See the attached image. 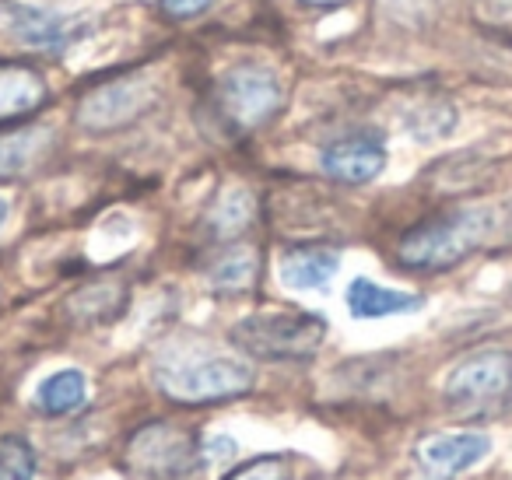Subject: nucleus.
Returning a JSON list of instances; mask_svg holds the SVG:
<instances>
[{
  "label": "nucleus",
  "mask_w": 512,
  "mask_h": 480,
  "mask_svg": "<svg viewBox=\"0 0 512 480\" xmlns=\"http://www.w3.org/2000/svg\"><path fill=\"white\" fill-rule=\"evenodd\" d=\"M495 235V211L491 207H460L453 214H439L432 221L414 225L397 242V263L407 270H453L477 249H484Z\"/></svg>",
  "instance_id": "nucleus-1"
},
{
  "label": "nucleus",
  "mask_w": 512,
  "mask_h": 480,
  "mask_svg": "<svg viewBox=\"0 0 512 480\" xmlns=\"http://www.w3.org/2000/svg\"><path fill=\"white\" fill-rule=\"evenodd\" d=\"M446 407L463 421H491L512 414V351L488 347L449 368Z\"/></svg>",
  "instance_id": "nucleus-2"
},
{
  "label": "nucleus",
  "mask_w": 512,
  "mask_h": 480,
  "mask_svg": "<svg viewBox=\"0 0 512 480\" xmlns=\"http://www.w3.org/2000/svg\"><path fill=\"white\" fill-rule=\"evenodd\" d=\"M155 382L172 403H218L249 393L253 368L228 354H176L155 368Z\"/></svg>",
  "instance_id": "nucleus-3"
},
{
  "label": "nucleus",
  "mask_w": 512,
  "mask_h": 480,
  "mask_svg": "<svg viewBox=\"0 0 512 480\" xmlns=\"http://www.w3.org/2000/svg\"><path fill=\"white\" fill-rule=\"evenodd\" d=\"M323 337L327 319L316 312H256L232 330V344L260 361H306Z\"/></svg>",
  "instance_id": "nucleus-4"
},
{
  "label": "nucleus",
  "mask_w": 512,
  "mask_h": 480,
  "mask_svg": "<svg viewBox=\"0 0 512 480\" xmlns=\"http://www.w3.org/2000/svg\"><path fill=\"white\" fill-rule=\"evenodd\" d=\"M123 459L144 480H186L200 466L204 449L190 431L169 421H151L130 435Z\"/></svg>",
  "instance_id": "nucleus-5"
},
{
  "label": "nucleus",
  "mask_w": 512,
  "mask_h": 480,
  "mask_svg": "<svg viewBox=\"0 0 512 480\" xmlns=\"http://www.w3.org/2000/svg\"><path fill=\"white\" fill-rule=\"evenodd\" d=\"M218 106L239 134H253L281 113V85L267 67L239 64L221 78Z\"/></svg>",
  "instance_id": "nucleus-6"
},
{
  "label": "nucleus",
  "mask_w": 512,
  "mask_h": 480,
  "mask_svg": "<svg viewBox=\"0 0 512 480\" xmlns=\"http://www.w3.org/2000/svg\"><path fill=\"white\" fill-rule=\"evenodd\" d=\"M155 102V85L144 74H127V78L102 81L85 99L78 102V127L92 134H109L134 123L144 109Z\"/></svg>",
  "instance_id": "nucleus-7"
},
{
  "label": "nucleus",
  "mask_w": 512,
  "mask_h": 480,
  "mask_svg": "<svg viewBox=\"0 0 512 480\" xmlns=\"http://www.w3.org/2000/svg\"><path fill=\"white\" fill-rule=\"evenodd\" d=\"M491 452L488 435L481 431H460V435H428L418 442L414 456L428 480H453Z\"/></svg>",
  "instance_id": "nucleus-8"
},
{
  "label": "nucleus",
  "mask_w": 512,
  "mask_h": 480,
  "mask_svg": "<svg viewBox=\"0 0 512 480\" xmlns=\"http://www.w3.org/2000/svg\"><path fill=\"white\" fill-rule=\"evenodd\" d=\"M320 162L330 179L348 183V186H362V183H372V179L383 172L386 151L379 137L351 134V137H341V141L327 144Z\"/></svg>",
  "instance_id": "nucleus-9"
},
{
  "label": "nucleus",
  "mask_w": 512,
  "mask_h": 480,
  "mask_svg": "<svg viewBox=\"0 0 512 480\" xmlns=\"http://www.w3.org/2000/svg\"><path fill=\"white\" fill-rule=\"evenodd\" d=\"M341 253L330 246H288L281 253V284L292 291H320L334 281Z\"/></svg>",
  "instance_id": "nucleus-10"
},
{
  "label": "nucleus",
  "mask_w": 512,
  "mask_h": 480,
  "mask_svg": "<svg viewBox=\"0 0 512 480\" xmlns=\"http://www.w3.org/2000/svg\"><path fill=\"white\" fill-rule=\"evenodd\" d=\"M50 127H22L11 134H0V179H22L46 162L53 151Z\"/></svg>",
  "instance_id": "nucleus-11"
},
{
  "label": "nucleus",
  "mask_w": 512,
  "mask_h": 480,
  "mask_svg": "<svg viewBox=\"0 0 512 480\" xmlns=\"http://www.w3.org/2000/svg\"><path fill=\"white\" fill-rule=\"evenodd\" d=\"M46 95H50V88L39 71L22 64L0 67V123L36 113L46 102Z\"/></svg>",
  "instance_id": "nucleus-12"
},
{
  "label": "nucleus",
  "mask_w": 512,
  "mask_h": 480,
  "mask_svg": "<svg viewBox=\"0 0 512 480\" xmlns=\"http://www.w3.org/2000/svg\"><path fill=\"white\" fill-rule=\"evenodd\" d=\"M11 29L22 43L29 46H43V50H64L67 43L74 39V25L71 18L53 15V11L43 8H25V4H11L8 8Z\"/></svg>",
  "instance_id": "nucleus-13"
},
{
  "label": "nucleus",
  "mask_w": 512,
  "mask_h": 480,
  "mask_svg": "<svg viewBox=\"0 0 512 480\" xmlns=\"http://www.w3.org/2000/svg\"><path fill=\"white\" fill-rule=\"evenodd\" d=\"M425 305L421 295H411V291H390L379 288V284L365 281H351L348 288V309L355 319H383V316H400V312H418Z\"/></svg>",
  "instance_id": "nucleus-14"
},
{
  "label": "nucleus",
  "mask_w": 512,
  "mask_h": 480,
  "mask_svg": "<svg viewBox=\"0 0 512 480\" xmlns=\"http://www.w3.org/2000/svg\"><path fill=\"white\" fill-rule=\"evenodd\" d=\"M127 305V288L120 281H92L67 298V316L78 326H99L116 319Z\"/></svg>",
  "instance_id": "nucleus-15"
},
{
  "label": "nucleus",
  "mask_w": 512,
  "mask_h": 480,
  "mask_svg": "<svg viewBox=\"0 0 512 480\" xmlns=\"http://www.w3.org/2000/svg\"><path fill=\"white\" fill-rule=\"evenodd\" d=\"M207 277H211L214 288L225 291V295H246V291H253L256 281H260V253H256L253 246H246V242H235V246H228L225 253L211 263Z\"/></svg>",
  "instance_id": "nucleus-16"
},
{
  "label": "nucleus",
  "mask_w": 512,
  "mask_h": 480,
  "mask_svg": "<svg viewBox=\"0 0 512 480\" xmlns=\"http://www.w3.org/2000/svg\"><path fill=\"white\" fill-rule=\"evenodd\" d=\"M81 403H85V375L78 368H64V372L50 375L36 393V407L50 417L71 414Z\"/></svg>",
  "instance_id": "nucleus-17"
},
{
  "label": "nucleus",
  "mask_w": 512,
  "mask_h": 480,
  "mask_svg": "<svg viewBox=\"0 0 512 480\" xmlns=\"http://www.w3.org/2000/svg\"><path fill=\"white\" fill-rule=\"evenodd\" d=\"M253 214H256L253 197H249L242 186H235V190L221 193V200L211 207V214H207V225H211V232L218 235V239H235V235L253 225Z\"/></svg>",
  "instance_id": "nucleus-18"
},
{
  "label": "nucleus",
  "mask_w": 512,
  "mask_h": 480,
  "mask_svg": "<svg viewBox=\"0 0 512 480\" xmlns=\"http://www.w3.org/2000/svg\"><path fill=\"white\" fill-rule=\"evenodd\" d=\"M36 477V452L25 438H0V480H32Z\"/></svg>",
  "instance_id": "nucleus-19"
},
{
  "label": "nucleus",
  "mask_w": 512,
  "mask_h": 480,
  "mask_svg": "<svg viewBox=\"0 0 512 480\" xmlns=\"http://www.w3.org/2000/svg\"><path fill=\"white\" fill-rule=\"evenodd\" d=\"M225 480H288V466H285V459H278V456H260V459H253V463L232 470Z\"/></svg>",
  "instance_id": "nucleus-20"
},
{
  "label": "nucleus",
  "mask_w": 512,
  "mask_h": 480,
  "mask_svg": "<svg viewBox=\"0 0 512 480\" xmlns=\"http://www.w3.org/2000/svg\"><path fill=\"white\" fill-rule=\"evenodd\" d=\"M477 15L484 25L512 32V0H477Z\"/></svg>",
  "instance_id": "nucleus-21"
},
{
  "label": "nucleus",
  "mask_w": 512,
  "mask_h": 480,
  "mask_svg": "<svg viewBox=\"0 0 512 480\" xmlns=\"http://www.w3.org/2000/svg\"><path fill=\"white\" fill-rule=\"evenodd\" d=\"M211 4H214V0H162V11L169 18H176V22H186V18L207 11Z\"/></svg>",
  "instance_id": "nucleus-22"
},
{
  "label": "nucleus",
  "mask_w": 512,
  "mask_h": 480,
  "mask_svg": "<svg viewBox=\"0 0 512 480\" xmlns=\"http://www.w3.org/2000/svg\"><path fill=\"white\" fill-rule=\"evenodd\" d=\"M232 452H235L232 438H214V442L207 445V459H228Z\"/></svg>",
  "instance_id": "nucleus-23"
},
{
  "label": "nucleus",
  "mask_w": 512,
  "mask_h": 480,
  "mask_svg": "<svg viewBox=\"0 0 512 480\" xmlns=\"http://www.w3.org/2000/svg\"><path fill=\"white\" fill-rule=\"evenodd\" d=\"M4 221H8V200L0 197V225H4Z\"/></svg>",
  "instance_id": "nucleus-24"
},
{
  "label": "nucleus",
  "mask_w": 512,
  "mask_h": 480,
  "mask_svg": "<svg viewBox=\"0 0 512 480\" xmlns=\"http://www.w3.org/2000/svg\"><path fill=\"white\" fill-rule=\"evenodd\" d=\"M306 4H316V8H330V4H341V0H306Z\"/></svg>",
  "instance_id": "nucleus-25"
}]
</instances>
